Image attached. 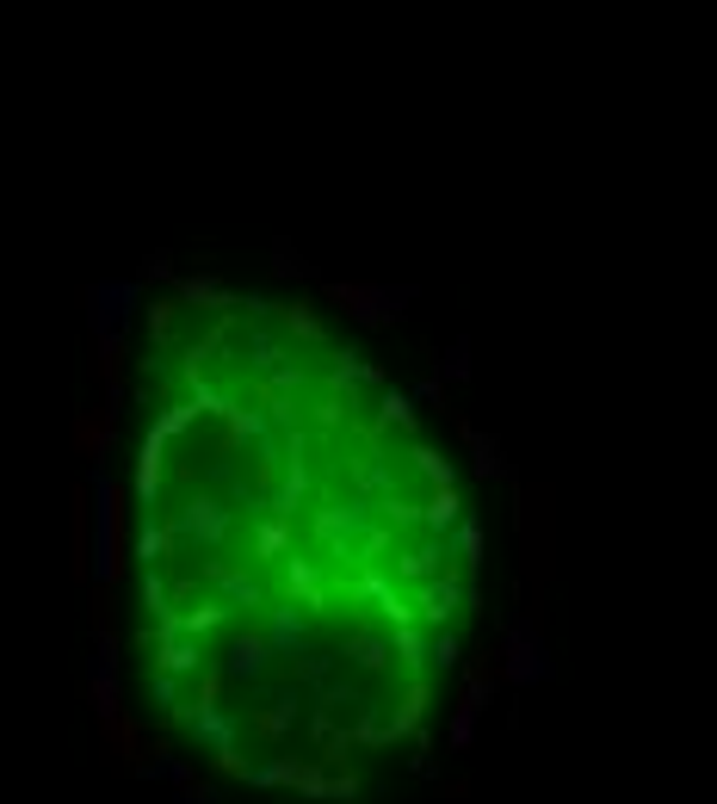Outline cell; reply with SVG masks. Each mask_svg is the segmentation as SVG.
Wrapping results in <instances>:
<instances>
[{
	"label": "cell",
	"instance_id": "1",
	"mask_svg": "<svg viewBox=\"0 0 717 804\" xmlns=\"http://www.w3.org/2000/svg\"><path fill=\"white\" fill-rule=\"evenodd\" d=\"M93 712H99V718L124 712V706H118V687H112V681H93Z\"/></svg>",
	"mask_w": 717,
	"mask_h": 804
},
{
	"label": "cell",
	"instance_id": "2",
	"mask_svg": "<svg viewBox=\"0 0 717 804\" xmlns=\"http://www.w3.org/2000/svg\"><path fill=\"white\" fill-rule=\"evenodd\" d=\"M112 619H118V613H112V594H99V600H93V625L106 631V638H112Z\"/></svg>",
	"mask_w": 717,
	"mask_h": 804
},
{
	"label": "cell",
	"instance_id": "3",
	"mask_svg": "<svg viewBox=\"0 0 717 804\" xmlns=\"http://www.w3.org/2000/svg\"><path fill=\"white\" fill-rule=\"evenodd\" d=\"M217 774H229V780H235V774H248V761H242V755H217Z\"/></svg>",
	"mask_w": 717,
	"mask_h": 804
}]
</instances>
